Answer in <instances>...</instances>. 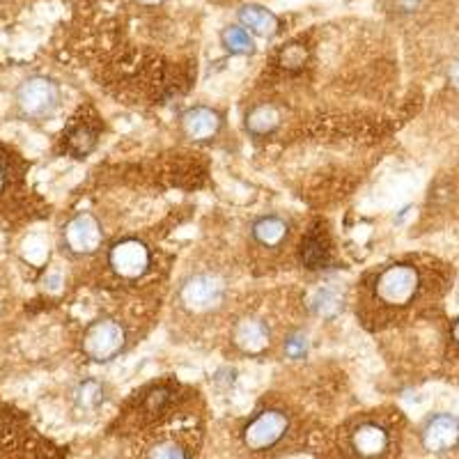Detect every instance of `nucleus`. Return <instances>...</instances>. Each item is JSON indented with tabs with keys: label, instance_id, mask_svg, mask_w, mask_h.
Masks as SVG:
<instances>
[{
	"label": "nucleus",
	"instance_id": "obj_1",
	"mask_svg": "<svg viewBox=\"0 0 459 459\" xmlns=\"http://www.w3.org/2000/svg\"><path fill=\"white\" fill-rule=\"evenodd\" d=\"M16 108L28 120H47L60 106V88L48 76H28L16 88Z\"/></svg>",
	"mask_w": 459,
	"mask_h": 459
},
{
	"label": "nucleus",
	"instance_id": "obj_2",
	"mask_svg": "<svg viewBox=\"0 0 459 459\" xmlns=\"http://www.w3.org/2000/svg\"><path fill=\"white\" fill-rule=\"evenodd\" d=\"M125 342L126 333L120 322H115V319H100V322L90 324V329L85 331L83 350L97 363H106V360L115 359V356L120 354Z\"/></svg>",
	"mask_w": 459,
	"mask_h": 459
},
{
	"label": "nucleus",
	"instance_id": "obj_3",
	"mask_svg": "<svg viewBox=\"0 0 459 459\" xmlns=\"http://www.w3.org/2000/svg\"><path fill=\"white\" fill-rule=\"evenodd\" d=\"M418 273L409 264H395L377 278V297L388 306H404L416 297Z\"/></svg>",
	"mask_w": 459,
	"mask_h": 459
},
{
	"label": "nucleus",
	"instance_id": "obj_4",
	"mask_svg": "<svg viewBox=\"0 0 459 459\" xmlns=\"http://www.w3.org/2000/svg\"><path fill=\"white\" fill-rule=\"evenodd\" d=\"M290 429V420L278 409H269L255 416L244 428V444L251 450H269L281 441Z\"/></svg>",
	"mask_w": 459,
	"mask_h": 459
},
{
	"label": "nucleus",
	"instance_id": "obj_5",
	"mask_svg": "<svg viewBox=\"0 0 459 459\" xmlns=\"http://www.w3.org/2000/svg\"><path fill=\"white\" fill-rule=\"evenodd\" d=\"M108 262L113 272L122 278H138L150 266V251L147 246L136 239H122L110 248Z\"/></svg>",
	"mask_w": 459,
	"mask_h": 459
},
{
	"label": "nucleus",
	"instance_id": "obj_6",
	"mask_svg": "<svg viewBox=\"0 0 459 459\" xmlns=\"http://www.w3.org/2000/svg\"><path fill=\"white\" fill-rule=\"evenodd\" d=\"M65 246L74 255H88L94 253L101 244V225L92 214L74 216L65 225Z\"/></svg>",
	"mask_w": 459,
	"mask_h": 459
},
{
	"label": "nucleus",
	"instance_id": "obj_7",
	"mask_svg": "<svg viewBox=\"0 0 459 459\" xmlns=\"http://www.w3.org/2000/svg\"><path fill=\"white\" fill-rule=\"evenodd\" d=\"M221 299H223V282L214 276H207V273L191 276L182 285V301L195 313L216 308Z\"/></svg>",
	"mask_w": 459,
	"mask_h": 459
},
{
	"label": "nucleus",
	"instance_id": "obj_8",
	"mask_svg": "<svg viewBox=\"0 0 459 459\" xmlns=\"http://www.w3.org/2000/svg\"><path fill=\"white\" fill-rule=\"evenodd\" d=\"M420 438H423L425 450H429V453H448L459 444V420L448 413L432 416L425 423Z\"/></svg>",
	"mask_w": 459,
	"mask_h": 459
},
{
	"label": "nucleus",
	"instance_id": "obj_9",
	"mask_svg": "<svg viewBox=\"0 0 459 459\" xmlns=\"http://www.w3.org/2000/svg\"><path fill=\"white\" fill-rule=\"evenodd\" d=\"M351 450L359 459H377L388 450V432L379 423H360L351 432Z\"/></svg>",
	"mask_w": 459,
	"mask_h": 459
},
{
	"label": "nucleus",
	"instance_id": "obj_10",
	"mask_svg": "<svg viewBox=\"0 0 459 459\" xmlns=\"http://www.w3.org/2000/svg\"><path fill=\"white\" fill-rule=\"evenodd\" d=\"M237 19H239L241 28H246L253 37H262V39H272L281 28L278 16L262 5H241L237 12Z\"/></svg>",
	"mask_w": 459,
	"mask_h": 459
},
{
	"label": "nucleus",
	"instance_id": "obj_11",
	"mask_svg": "<svg viewBox=\"0 0 459 459\" xmlns=\"http://www.w3.org/2000/svg\"><path fill=\"white\" fill-rule=\"evenodd\" d=\"M272 342V333L262 319H241L235 329V344L244 354L257 356L269 347Z\"/></svg>",
	"mask_w": 459,
	"mask_h": 459
},
{
	"label": "nucleus",
	"instance_id": "obj_12",
	"mask_svg": "<svg viewBox=\"0 0 459 459\" xmlns=\"http://www.w3.org/2000/svg\"><path fill=\"white\" fill-rule=\"evenodd\" d=\"M184 134H186L191 141H209L219 134L221 117L216 110L204 108V106H198V108H191L188 113H184L182 117Z\"/></svg>",
	"mask_w": 459,
	"mask_h": 459
},
{
	"label": "nucleus",
	"instance_id": "obj_13",
	"mask_svg": "<svg viewBox=\"0 0 459 459\" xmlns=\"http://www.w3.org/2000/svg\"><path fill=\"white\" fill-rule=\"evenodd\" d=\"M253 237L262 246H278L287 237V223L278 216H264L253 223Z\"/></svg>",
	"mask_w": 459,
	"mask_h": 459
},
{
	"label": "nucleus",
	"instance_id": "obj_14",
	"mask_svg": "<svg viewBox=\"0 0 459 459\" xmlns=\"http://www.w3.org/2000/svg\"><path fill=\"white\" fill-rule=\"evenodd\" d=\"M221 44L228 53L232 56H251L255 53V42H253V35L246 28L241 26H228L221 32Z\"/></svg>",
	"mask_w": 459,
	"mask_h": 459
},
{
	"label": "nucleus",
	"instance_id": "obj_15",
	"mask_svg": "<svg viewBox=\"0 0 459 459\" xmlns=\"http://www.w3.org/2000/svg\"><path fill=\"white\" fill-rule=\"evenodd\" d=\"M278 122H281V115H278L276 108H272V106H257L246 117V129L251 131L253 136H266V134H272L276 129Z\"/></svg>",
	"mask_w": 459,
	"mask_h": 459
},
{
	"label": "nucleus",
	"instance_id": "obj_16",
	"mask_svg": "<svg viewBox=\"0 0 459 459\" xmlns=\"http://www.w3.org/2000/svg\"><path fill=\"white\" fill-rule=\"evenodd\" d=\"M94 145H97V134L85 125H79L67 136V147L76 159L88 157L90 152L94 150Z\"/></svg>",
	"mask_w": 459,
	"mask_h": 459
},
{
	"label": "nucleus",
	"instance_id": "obj_17",
	"mask_svg": "<svg viewBox=\"0 0 459 459\" xmlns=\"http://www.w3.org/2000/svg\"><path fill=\"white\" fill-rule=\"evenodd\" d=\"M104 384L101 381L88 379L83 384H79V388H76V402L83 409H97L104 402Z\"/></svg>",
	"mask_w": 459,
	"mask_h": 459
},
{
	"label": "nucleus",
	"instance_id": "obj_18",
	"mask_svg": "<svg viewBox=\"0 0 459 459\" xmlns=\"http://www.w3.org/2000/svg\"><path fill=\"white\" fill-rule=\"evenodd\" d=\"M145 459H188V450L175 438H163V441L152 444Z\"/></svg>",
	"mask_w": 459,
	"mask_h": 459
},
{
	"label": "nucleus",
	"instance_id": "obj_19",
	"mask_svg": "<svg viewBox=\"0 0 459 459\" xmlns=\"http://www.w3.org/2000/svg\"><path fill=\"white\" fill-rule=\"evenodd\" d=\"M308 60V51L301 44H287L281 53V65L287 69H299Z\"/></svg>",
	"mask_w": 459,
	"mask_h": 459
},
{
	"label": "nucleus",
	"instance_id": "obj_20",
	"mask_svg": "<svg viewBox=\"0 0 459 459\" xmlns=\"http://www.w3.org/2000/svg\"><path fill=\"white\" fill-rule=\"evenodd\" d=\"M303 262L310 266V269H322L326 264V251L322 248L317 239L306 241V248H303Z\"/></svg>",
	"mask_w": 459,
	"mask_h": 459
},
{
	"label": "nucleus",
	"instance_id": "obj_21",
	"mask_svg": "<svg viewBox=\"0 0 459 459\" xmlns=\"http://www.w3.org/2000/svg\"><path fill=\"white\" fill-rule=\"evenodd\" d=\"M315 313L322 315V317H331V315L338 313V297L326 292V290L317 292V297H315Z\"/></svg>",
	"mask_w": 459,
	"mask_h": 459
},
{
	"label": "nucleus",
	"instance_id": "obj_22",
	"mask_svg": "<svg viewBox=\"0 0 459 459\" xmlns=\"http://www.w3.org/2000/svg\"><path fill=\"white\" fill-rule=\"evenodd\" d=\"M287 354L292 356V359H299V356L306 354V342H303V338H290V342H287Z\"/></svg>",
	"mask_w": 459,
	"mask_h": 459
},
{
	"label": "nucleus",
	"instance_id": "obj_23",
	"mask_svg": "<svg viewBox=\"0 0 459 459\" xmlns=\"http://www.w3.org/2000/svg\"><path fill=\"white\" fill-rule=\"evenodd\" d=\"M418 5H420V0H397V7L404 12H413Z\"/></svg>",
	"mask_w": 459,
	"mask_h": 459
},
{
	"label": "nucleus",
	"instance_id": "obj_24",
	"mask_svg": "<svg viewBox=\"0 0 459 459\" xmlns=\"http://www.w3.org/2000/svg\"><path fill=\"white\" fill-rule=\"evenodd\" d=\"M5 186H7V168L5 163L0 161V194L5 191Z\"/></svg>",
	"mask_w": 459,
	"mask_h": 459
},
{
	"label": "nucleus",
	"instance_id": "obj_25",
	"mask_svg": "<svg viewBox=\"0 0 459 459\" xmlns=\"http://www.w3.org/2000/svg\"><path fill=\"white\" fill-rule=\"evenodd\" d=\"M450 81H453L455 88H459V63H455L453 67H450Z\"/></svg>",
	"mask_w": 459,
	"mask_h": 459
},
{
	"label": "nucleus",
	"instance_id": "obj_26",
	"mask_svg": "<svg viewBox=\"0 0 459 459\" xmlns=\"http://www.w3.org/2000/svg\"><path fill=\"white\" fill-rule=\"evenodd\" d=\"M141 5H161L163 0H138Z\"/></svg>",
	"mask_w": 459,
	"mask_h": 459
},
{
	"label": "nucleus",
	"instance_id": "obj_27",
	"mask_svg": "<svg viewBox=\"0 0 459 459\" xmlns=\"http://www.w3.org/2000/svg\"><path fill=\"white\" fill-rule=\"evenodd\" d=\"M453 333H455V340H457V342H459V322L455 324V331H453Z\"/></svg>",
	"mask_w": 459,
	"mask_h": 459
}]
</instances>
